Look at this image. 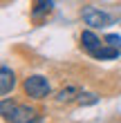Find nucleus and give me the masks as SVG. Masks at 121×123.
<instances>
[{"label": "nucleus", "mask_w": 121, "mask_h": 123, "mask_svg": "<svg viewBox=\"0 0 121 123\" xmlns=\"http://www.w3.org/2000/svg\"><path fill=\"white\" fill-rule=\"evenodd\" d=\"M23 92L27 94L29 98H45L49 92H52V85H49V81L45 76H40V74H34V76H27L25 81H23Z\"/></svg>", "instance_id": "2"}, {"label": "nucleus", "mask_w": 121, "mask_h": 123, "mask_svg": "<svg viewBox=\"0 0 121 123\" xmlns=\"http://www.w3.org/2000/svg\"><path fill=\"white\" fill-rule=\"evenodd\" d=\"M2 119L9 123H34L38 119L36 107L20 105V103H9L7 96L2 98Z\"/></svg>", "instance_id": "1"}, {"label": "nucleus", "mask_w": 121, "mask_h": 123, "mask_svg": "<svg viewBox=\"0 0 121 123\" xmlns=\"http://www.w3.org/2000/svg\"><path fill=\"white\" fill-rule=\"evenodd\" d=\"M119 54H121V49H117V47H110L108 43H103V45L99 47V49H96V52L92 54V56H94L96 61H112V58H117Z\"/></svg>", "instance_id": "7"}, {"label": "nucleus", "mask_w": 121, "mask_h": 123, "mask_svg": "<svg viewBox=\"0 0 121 123\" xmlns=\"http://www.w3.org/2000/svg\"><path fill=\"white\" fill-rule=\"evenodd\" d=\"M52 9H54L52 0H34V2H32V18L38 20L40 16H47Z\"/></svg>", "instance_id": "6"}, {"label": "nucleus", "mask_w": 121, "mask_h": 123, "mask_svg": "<svg viewBox=\"0 0 121 123\" xmlns=\"http://www.w3.org/2000/svg\"><path fill=\"white\" fill-rule=\"evenodd\" d=\"M79 90L76 87H67V90H61L58 92V96H56V101H58V103H67V101H72L74 96H79Z\"/></svg>", "instance_id": "9"}, {"label": "nucleus", "mask_w": 121, "mask_h": 123, "mask_svg": "<svg viewBox=\"0 0 121 123\" xmlns=\"http://www.w3.org/2000/svg\"><path fill=\"white\" fill-rule=\"evenodd\" d=\"M81 18H83V23H85V25L94 27V29H99V27H108V25L112 23L110 13H105V11H101V9H96V7H83Z\"/></svg>", "instance_id": "3"}, {"label": "nucleus", "mask_w": 121, "mask_h": 123, "mask_svg": "<svg viewBox=\"0 0 121 123\" xmlns=\"http://www.w3.org/2000/svg\"><path fill=\"white\" fill-rule=\"evenodd\" d=\"M76 101H79L81 105H94V103H99V94H94V92H81L79 96H76Z\"/></svg>", "instance_id": "8"}, {"label": "nucleus", "mask_w": 121, "mask_h": 123, "mask_svg": "<svg viewBox=\"0 0 121 123\" xmlns=\"http://www.w3.org/2000/svg\"><path fill=\"white\" fill-rule=\"evenodd\" d=\"M103 43H101V38H99V36L94 34V31H90V29H85L83 34H81V47L85 49V52H88L90 56L96 52L99 47H101Z\"/></svg>", "instance_id": "5"}, {"label": "nucleus", "mask_w": 121, "mask_h": 123, "mask_svg": "<svg viewBox=\"0 0 121 123\" xmlns=\"http://www.w3.org/2000/svg\"><path fill=\"white\" fill-rule=\"evenodd\" d=\"M13 85H16V76H13V72L9 69V65L2 63V69H0V94L7 96V94L13 90Z\"/></svg>", "instance_id": "4"}, {"label": "nucleus", "mask_w": 121, "mask_h": 123, "mask_svg": "<svg viewBox=\"0 0 121 123\" xmlns=\"http://www.w3.org/2000/svg\"><path fill=\"white\" fill-rule=\"evenodd\" d=\"M103 43H108L110 47H117V49H121V36H117V34H108L103 38Z\"/></svg>", "instance_id": "10"}]
</instances>
